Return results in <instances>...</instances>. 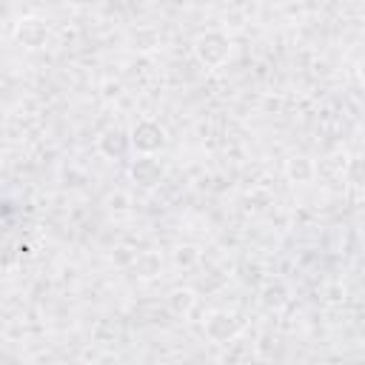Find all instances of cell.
Masks as SVG:
<instances>
[{"mask_svg": "<svg viewBox=\"0 0 365 365\" xmlns=\"http://www.w3.org/2000/svg\"><path fill=\"white\" fill-rule=\"evenodd\" d=\"M231 37L222 29H208L194 40V57L205 68H222L231 57Z\"/></svg>", "mask_w": 365, "mask_h": 365, "instance_id": "cell-1", "label": "cell"}, {"mask_svg": "<svg viewBox=\"0 0 365 365\" xmlns=\"http://www.w3.org/2000/svg\"><path fill=\"white\" fill-rule=\"evenodd\" d=\"M165 140H168V137H165L163 123H157V120H151V117L137 120V123L131 125V131H128L131 148H134L137 154H145V157H157V154L163 151Z\"/></svg>", "mask_w": 365, "mask_h": 365, "instance_id": "cell-2", "label": "cell"}, {"mask_svg": "<svg viewBox=\"0 0 365 365\" xmlns=\"http://www.w3.org/2000/svg\"><path fill=\"white\" fill-rule=\"evenodd\" d=\"M242 328H245V317L240 311H225V308L211 311L202 325V331L211 342H231L237 334H242Z\"/></svg>", "mask_w": 365, "mask_h": 365, "instance_id": "cell-3", "label": "cell"}, {"mask_svg": "<svg viewBox=\"0 0 365 365\" xmlns=\"http://www.w3.org/2000/svg\"><path fill=\"white\" fill-rule=\"evenodd\" d=\"M14 40L26 48H40L46 40H48V26L43 17L37 14H29V17H20L17 26H14Z\"/></svg>", "mask_w": 365, "mask_h": 365, "instance_id": "cell-4", "label": "cell"}, {"mask_svg": "<svg viewBox=\"0 0 365 365\" xmlns=\"http://www.w3.org/2000/svg\"><path fill=\"white\" fill-rule=\"evenodd\" d=\"M128 177L134 182H140L143 188H154L160 180H163V163L157 157H145L140 154L131 165H128Z\"/></svg>", "mask_w": 365, "mask_h": 365, "instance_id": "cell-5", "label": "cell"}, {"mask_svg": "<svg viewBox=\"0 0 365 365\" xmlns=\"http://www.w3.org/2000/svg\"><path fill=\"white\" fill-rule=\"evenodd\" d=\"M97 148H100V154H103L106 160H123V157L128 154L131 143H128V137H125L123 131L111 128V131H106V134L97 140Z\"/></svg>", "mask_w": 365, "mask_h": 365, "instance_id": "cell-6", "label": "cell"}, {"mask_svg": "<svg viewBox=\"0 0 365 365\" xmlns=\"http://www.w3.org/2000/svg\"><path fill=\"white\" fill-rule=\"evenodd\" d=\"M288 299H291V291H288L285 279H268L259 291V302L268 311H279L282 305H288Z\"/></svg>", "mask_w": 365, "mask_h": 365, "instance_id": "cell-7", "label": "cell"}, {"mask_svg": "<svg viewBox=\"0 0 365 365\" xmlns=\"http://www.w3.org/2000/svg\"><path fill=\"white\" fill-rule=\"evenodd\" d=\"M160 268H163V259H160V254H154V251H143V254L134 259V271H137L140 279H154V277L160 274Z\"/></svg>", "mask_w": 365, "mask_h": 365, "instance_id": "cell-8", "label": "cell"}, {"mask_svg": "<svg viewBox=\"0 0 365 365\" xmlns=\"http://www.w3.org/2000/svg\"><path fill=\"white\" fill-rule=\"evenodd\" d=\"M194 302H197V297H194L191 288H177V291L168 294V308H171L177 317H185V314L194 308Z\"/></svg>", "mask_w": 365, "mask_h": 365, "instance_id": "cell-9", "label": "cell"}, {"mask_svg": "<svg viewBox=\"0 0 365 365\" xmlns=\"http://www.w3.org/2000/svg\"><path fill=\"white\" fill-rule=\"evenodd\" d=\"M285 171H288V177L294 182H308L314 177V163L308 157H294V160H288Z\"/></svg>", "mask_w": 365, "mask_h": 365, "instance_id": "cell-10", "label": "cell"}, {"mask_svg": "<svg viewBox=\"0 0 365 365\" xmlns=\"http://www.w3.org/2000/svg\"><path fill=\"white\" fill-rule=\"evenodd\" d=\"M197 259H200V251H197L194 245H177V248H174V262H177V265H185V268H188V265H194Z\"/></svg>", "mask_w": 365, "mask_h": 365, "instance_id": "cell-11", "label": "cell"}]
</instances>
